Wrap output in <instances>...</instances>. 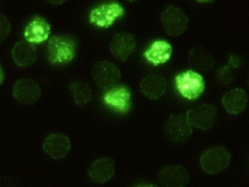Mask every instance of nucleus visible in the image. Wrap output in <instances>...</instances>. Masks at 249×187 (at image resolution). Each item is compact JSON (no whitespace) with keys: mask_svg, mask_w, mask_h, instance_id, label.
I'll return each mask as SVG.
<instances>
[{"mask_svg":"<svg viewBox=\"0 0 249 187\" xmlns=\"http://www.w3.org/2000/svg\"><path fill=\"white\" fill-rule=\"evenodd\" d=\"M129 2H137V0H126Z\"/></svg>","mask_w":249,"mask_h":187,"instance_id":"bb28decb","label":"nucleus"},{"mask_svg":"<svg viewBox=\"0 0 249 187\" xmlns=\"http://www.w3.org/2000/svg\"><path fill=\"white\" fill-rule=\"evenodd\" d=\"M11 31V25L9 19L4 15L0 14V43L7 38Z\"/></svg>","mask_w":249,"mask_h":187,"instance_id":"4be33fe9","label":"nucleus"},{"mask_svg":"<svg viewBox=\"0 0 249 187\" xmlns=\"http://www.w3.org/2000/svg\"><path fill=\"white\" fill-rule=\"evenodd\" d=\"M197 2H199V3L204 4V3H209V2H213V0H196Z\"/></svg>","mask_w":249,"mask_h":187,"instance_id":"a878e982","label":"nucleus"},{"mask_svg":"<svg viewBox=\"0 0 249 187\" xmlns=\"http://www.w3.org/2000/svg\"><path fill=\"white\" fill-rule=\"evenodd\" d=\"M163 130L166 138L174 144H183L193 133V127L182 114L170 116L166 120Z\"/></svg>","mask_w":249,"mask_h":187,"instance_id":"423d86ee","label":"nucleus"},{"mask_svg":"<svg viewBox=\"0 0 249 187\" xmlns=\"http://www.w3.org/2000/svg\"><path fill=\"white\" fill-rule=\"evenodd\" d=\"M176 84L181 95L188 100L196 99L205 90L203 77L193 70L186 71L177 75Z\"/></svg>","mask_w":249,"mask_h":187,"instance_id":"20e7f679","label":"nucleus"},{"mask_svg":"<svg viewBox=\"0 0 249 187\" xmlns=\"http://www.w3.org/2000/svg\"><path fill=\"white\" fill-rule=\"evenodd\" d=\"M42 147L49 157L54 160H61L69 154L71 149V143L66 135L55 133L45 139Z\"/></svg>","mask_w":249,"mask_h":187,"instance_id":"9b49d317","label":"nucleus"},{"mask_svg":"<svg viewBox=\"0 0 249 187\" xmlns=\"http://www.w3.org/2000/svg\"><path fill=\"white\" fill-rule=\"evenodd\" d=\"M160 19L166 34L172 37L183 34L190 24L186 13L175 6H167L161 14Z\"/></svg>","mask_w":249,"mask_h":187,"instance_id":"f03ea898","label":"nucleus"},{"mask_svg":"<svg viewBox=\"0 0 249 187\" xmlns=\"http://www.w3.org/2000/svg\"><path fill=\"white\" fill-rule=\"evenodd\" d=\"M71 94L76 105L83 108L92 98V91L87 82L74 81L70 86Z\"/></svg>","mask_w":249,"mask_h":187,"instance_id":"412c9836","label":"nucleus"},{"mask_svg":"<svg viewBox=\"0 0 249 187\" xmlns=\"http://www.w3.org/2000/svg\"><path fill=\"white\" fill-rule=\"evenodd\" d=\"M4 79H5V75H4L2 65L0 63V85H2V82L4 81Z\"/></svg>","mask_w":249,"mask_h":187,"instance_id":"393cba45","label":"nucleus"},{"mask_svg":"<svg viewBox=\"0 0 249 187\" xmlns=\"http://www.w3.org/2000/svg\"><path fill=\"white\" fill-rule=\"evenodd\" d=\"M215 63V58L213 55L202 47L191 49L188 55V65L193 71L206 72L210 70Z\"/></svg>","mask_w":249,"mask_h":187,"instance_id":"a211bd4d","label":"nucleus"},{"mask_svg":"<svg viewBox=\"0 0 249 187\" xmlns=\"http://www.w3.org/2000/svg\"><path fill=\"white\" fill-rule=\"evenodd\" d=\"M216 114L217 108L215 106L205 104L190 109L186 112V117L193 128L206 131L213 127Z\"/></svg>","mask_w":249,"mask_h":187,"instance_id":"6e6552de","label":"nucleus"},{"mask_svg":"<svg viewBox=\"0 0 249 187\" xmlns=\"http://www.w3.org/2000/svg\"><path fill=\"white\" fill-rule=\"evenodd\" d=\"M46 1L50 2L51 4H53V5H61V4L66 2L67 0H46Z\"/></svg>","mask_w":249,"mask_h":187,"instance_id":"b1692460","label":"nucleus"},{"mask_svg":"<svg viewBox=\"0 0 249 187\" xmlns=\"http://www.w3.org/2000/svg\"><path fill=\"white\" fill-rule=\"evenodd\" d=\"M91 75L96 85L104 89L112 88L121 77L118 67L106 61H98L93 66Z\"/></svg>","mask_w":249,"mask_h":187,"instance_id":"0eeeda50","label":"nucleus"},{"mask_svg":"<svg viewBox=\"0 0 249 187\" xmlns=\"http://www.w3.org/2000/svg\"><path fill=\"white\" fill-rule=\"evenodd\" d=\"M76 45L71 38L53 36L48 44L49 60L53 65H64L72 61L75 56Z\"/></svg>","mask_w":249,"mask_h":187,"instance_id":"f257e3e1","label":"nucleus"},{"mask_svg":"<svg viewBox=\"0 0 249 187\" xmlns=\"http://www.w3.org/2000/svg\"><path fill=\"white\" fill-rule=\"evenodd\" d=\"M50 33L51 26L47 20L36 17L25 28L24 36L30 43L39 44L49 38Z\"/></svg>","mask_w":249,"mask_h":187,"instance_id":"2eb2a0df","label":"nucleus"},{"mask_svg":"<svg viewBox=\"0 0 249 187\" xmlns=\"http://www.w3.org/2000/svg\"><path fill=\"white\" fill-rule=\"evenodd\" d=\"M13 58L18 67L25 68L34 64L37 60V48L29 41H18L13 47Z\"/></svg>","mask_w":249,"mask_h":187,"instance_id":"dca6fc26","label":"nucleus"},{"mask_svg":"<svg viewBox=\"0 0 249 187\" xmlns=\"http://www.w3.org/2000/svg\"><path fill=\"white\" fill-rule=\"evenodd\" d=\"M158 179L164 187H183L189 184L190 174L182 166H169L160 171Z\"/></svg>","mask_w":249,"mask_h":187,"instance_id":"ddd939ff","label":"nucleus"},{"mask_svg":"<svg viewBox=\"0 0 249 187\" xmlns=\"http://www.w3.org/2000/svg\"><path fill=\"white\" fill-rule=\"evenodd\" d=\"M135 36L131 33H117L110 42V51L113 57L119 61H126L136 48Z\"/></svg>","mask_w":249,"mask_h":187,"instance_id":"9d476101","label":"nucleus"},{"mask_svg":"<svg viewBox=\"0 0 249 187\" xmlns=\"http://www.w3.org/2000/svg\"><path fill=\"white\" fill-rule=\"evenodd\" d=\"M124 9L118 2L104 4L94 8L89 15L90 23L97 27H110L114 25L116 20L123 17Z\"/></svg>","mask_w":249,"mask_h":187,"instance_id":"39448f33","label":"nucleus"},{"mask_svg":"<svg viewBox=\"0 0 249 187\" xmlns=\"http://www.w3.org/2000/svg\"><path fill=\"white\" fill-rule=\"evenodd\" d=\"M231 154L223 147H215L205 150L200 157V166L209 174L221 173L229 168Z\"/></svg>","mask_w":249,"mask_h":187,"instance_id":"7ed1b4c3","label":"nucleus"},{"mask_svg":"<svg viewBox=\"0 0 249 187\" xmlns=\"http://www.w3.org/2000/svg\"><path fill=\"white\" fill-rule=\"evenodd\" d=\"M166 87L167 82L164 77L158 74H150L141 81L140 89L148 99L157 100L164 94Z\"/></svg>","mask_w":249,"mask_h":187,"instance_id":"4468645a","label":"nucleus"},{"mask_svg":"<svg viewBox=\"0 0 249 187\" xmlns=\"http://www.w3.org/2000/svg\"><path fill=\"white\" fill-rule=\"evenodd\" d=\"M172 54V46L164 40L154 41L148 50L144 53V57L153 65H162L170 59Z\"/></svg>","mask_w":249,"mask_h":187,"instance_id":"aec40b11","label":"nucleus"},{"mask_svg":"<svg viewBox=\"0 0 249 187\" xmlns=\"http://www.w3.org/2000/svg\"><path fill=\"white\" fill-rule=\"evenodd\" d=\"M13 94L16 100L22 105H32L38 101L42 90L34 80L21 78L15 83Z\"/></svg>","mask_w":249,"mask_h":187,"instance_id":"1a4fd4ad","label":"nucleus"},{"mask_svg":"<svg viewBox=\"0 0 249 187\" xmlns=\"http://www.w3.org/2000/svg\"><path fill=\"white\" fill-rule=\"evenodd\" d=\"M217 74H218L217 75L218 80L220 81L221 84H222V85H228L234 79L232 73L230 70L229 67H225L223 69H219Z\"/></svg>","mask_w":249,"mask_h":187,"instance_id":"5701e85b","label":"nucleus"},{"mask_svg":"<svg viewBox=\"0 0 249 187\" xmlns=\"http://www.w3.org/2000/svg\"><path fill=\"white\" fill-rule=\"evenodd\" d=\"M247 102V94L241 88H235L226 92L222 101L226 112L233 115L242 113L246 109Z\"/></svg>","mask_w":249,"mask_h":187,"instance_id":"6ab92c4d","label":"nucleus"},{"mask_svg":"<svg viewBox=\"0 0 249 187\" xmlns=\"http://www.w3.org/2000/svg\"><path fill=\"white\" fill-rule=\"evenodd\" d=\"M130 100L131 93L128 88L125 86L112 88L104 96V101L107 105L121 112H126L129 110Z\"/></svg>","mask_w":249,"mask_h":187,"instance_id":"f3484780","label":"nucleus"},{"mask_svg":"<svg viewBox=\"0 0 249 187\" xmlns=\"http://www.w3.org/2000/svg\"><path fill=\"white\" fill-rule=\"evenodd\" d=\"M89 176L94 184H104L112 178L115 173V161L105 157L94 160L89 166Z\"/></svg>","mask_w":249,"mask_h":187,"instance_id":"f8f14e48","label":"nucleus"}]
</instances>
